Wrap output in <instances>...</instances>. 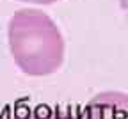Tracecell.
<instances>
[{
  "instance_id": "5",
  "label": "cell",
  "mask_w": 128,
  "mask_h": 119,
  "mask_svg": "<svg viewBox=\"0 0 128 119\" xmlns=\"http://www.w3.org/2000/svg\"><path fill=\"white\" fill-rule=\"evenodd\" d=\"M23 2H32V4H54L59 0H23Z\"/></svg>"
},
{
  "instance_id": "2",
  "label": "cell",
  "mask_w": 128,
  "mask_h": 119,
  "mask_svg": "<svg viewBox=\"0 0 128 119\" xmlns=\"http://www.w3.org/2000/svg\"><path fill=\"white\" fill-rule=\"evenodd\" d=\"M84 119H128V94L121 91L94 94L84 108Z\"/></svg>"
},
{
  "instance_id": "1",
  "label": "cell",
  "mask_w": 128,
  "mask_h": 119,
  "mask_svg": "<svg viewBox=\"0 0 128 119\" xmlns=\"http://www.w3.org/2000/svg\"><path fill=\"white\" fill-rule=\"evenodd\" d=\"M7 38L11 55L25 75H52L64 62L62 32L50 16L38 9L16 12L9 22Z\"/></svg>"
},
{
  "instance_id": "3",
  "label": "cell",
  "mask_w": 128,
  "mask_h": 119,
  "mask_svg": "<svg viewBox=\"0 0 128 119\" xmlns=\"http://www.w3.org/2000/svg\"><path fill=\"white\" fill-rule=\"evenodd\" d=\"M30 119H75L66 112H59V110H52V112H43V114H36Z\"/></svg>"
},
{
  "instance_id": "4",
  "label": "cell",
  "mask_w": 128,
  "mask_h": 119,
  "mask_svg": "<svg viewBox=\"0 0 128 119\" xmlns=\"http://www.w3.org/2000/svg\"><path fill=\"white\" fill-rule=\"evenodd\" d=\"M119 7H121V11L124 12L126 20H128V0H119Z\"/></svg>"
}]
</instances>
